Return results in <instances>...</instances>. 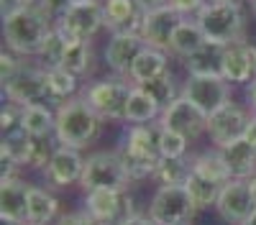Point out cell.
<instances>
[{
  "label": "cell",
  "mask_w": 256,
  "mask_h": 225,
  "mask_svg": "<svg viewBox=\"0 0 256 225\" xmlns=\"http://www.w3.org/2000/svg\"><path fill=\"white\" fill-rule=\"evenodd\" d=\"M54 28V18L41 8L36 0L26 8H18L16 13L3 18V38L6 46L20 56H38L41 46Z\"/></svg>",
  "instance_id": "cell-1"
},
{
  "label": "cell",
  "mask_w": 256,
  "mask_h": 225,
  "mask_svg": "<svg viewBox=\"0 0 256 225\" xmlns=\"http://www.w3.org/2000/svg\"><path fill=\"white\" fill-rule=\"evenodd\" d=\"M184 187H187L192 202H195V208H198V210H205V208H210V205L216 208V202H218V195H220V187H223V184L212 182V179H205V177H200V174L192 172Z\"/></svg>",
  "instance_id": "cell-30"
},
{
  "label": "cell",
  "mask_w": 256,
  "mask_h": 225,
  "mask_svg": "<svg viewBox=\"0 0 256 225\" xmlns=\"http://www.w3.org/2000/svg\"><path fill=\"white\" fill-rule=\"evenodd\" d=\"M248 120H251V115L238 105V102L228 100L223 108H218L216 113L208 115V136L216 143V149H220L230 141L244 138Z\"/></svg>",
  "instance_id": "cell-13"
},
{
  "label": "cell",
  "mask_w": 256,
  "mask_h": 225,
  "mask_svg": "<svg viewBox=\"0 0 256 225\" xmlns=\"http://www.w3.org/2000/svg\"><path fill=\"white\" fill-rule=\"evenodd\" d=\"M84 210L100 225H123L136 215L134 197L128 195V190H88Z\"/></svg>",
  "instance_id": "cell-9"
},
{
  "label": "cell",
  "mask_w": 256,
  "mask_h": 225,
  "mask_svg": "<svg viewBox=\"0 0 256 225\" xmlns=\"http://www.w3.org/2000/svg\"><path fill=\"white\" fill-rule=\"evenodd\" d=\"M230 87L233 85L223 74H190L182 87V97L195 102L205 115H210L230 100Z\"/></svg>",
  "instance_id": "cell-11"
},
{
  "label": "cell",
  "mask_w": 256,
  "mask_h": 225,
  "mask_svg": "<svg viewBox=\"0 0 256 225\" xmlns=\"http://www.w3.org/2000/svg\"><path fill=\"white\" fill-rule=\"evenodd\" d=\"M159 123H162V128L177 131V133H182L190 141H195L198 136L208 133V115L195 105V102H190L182 95L169 108H164Z\"/></svg>",
  "instance_id": "cell-14"
},
{
  "label": "cell",
  "mask_w": 256,
  "mask_h": 225,
  "mask_svg": "<svg viewBox=\"0 0 256 225\" xmlns=\"http://www.w3.org/2000/svg\"><path fill=\"white\" fill-rule=\"evenodd\" d=\"M182 15L172 8H162V10H152L144 15V23H141V38L146 41L148 46L169 51V44H172V36L177 31V26L182 23Z\"/></svg>",
  "instance_id": "cell-19"
},
{
  "label": "cell",
  "mask_w": 256,
  "mask_h": 225,
  "mask_svg": "<svg viewBox=\"0 0 256 225\" xmlns=\"http://www.w3.org/2000/svg\"><path fill=\"white\" fill-rule=\"evenodd\" d=\"M16 167H18V164L8 156V154H3V151H0V177H3V179H8V177H16Z\"/></svg>",
  "instance_id": "cell-42"
},
{
  "label": "cell",
  "mask_w": 256,
  "mask_h": 225,
  "mask_svg": "<svg viewBox=\"0 0 256 225\" xmlns=\"http://www.w3.org/2000/svg\"><path fill=\"white\" fill-rule=\"evenodd\" d=\"M59 213V202L52 192L44 187H34L28 192V225H46L56 218Z\"/></svg>",
  "instance_id": "cell-25"
},
{
  "label": "cell",
  "mask_w": 256,
  "mask_h": 225,
  "mask_svg": "<svg viewBox=\"0 0 256 225\" xmlns=\"http://www.w3.org/2000/svg\"><path fill=\"white\" fill-rule=\"evenodd\" d=\"M159 136H162L159 123H134L128 128V136L118 146V154L123 159V167L128 177H131V182L154 177L159 161H162Z\"/></svg>",
  "instance_id": "cell-2"
},
{
  "label": "cell",
  "mask_w": 256,
  "mask_h": 225,
  "mask_svg": "<svg viewBox=\"0 0 256 225\" xmlns=\"http://www.w3.org/2000/svg\"><path fill=\"white\" fill-rule=\"evenodd\" d=\"M105 28L110 33H141L144 10L136 0H105L102 3Z\"/></svg>",
  "instance_id": "cell-20"
},
{
  "label": "cell",
  "mask_w": 256,
  "mask_h": 225,
  "mask_svg": "<svg viewBox=\"0 0 256 225\" xmlns=\"http://www.w3.org/2000/svg\"><path fill=\"white\" fill-rule=\"evenodd\" d=\"M46 72V82H49V90L54 95L56 102H64L74 97L77 87H80V77H74L72 72H67L64 67H54V69H44Z\"/></svg>",
  "instance_id": "cell-33"
},
{
  "label": "cell",
  "mask_w": 256,
  "mask_h": 225,
  "mask_svg": "<svg viewBox=\"0 0 256 225\" xmlns=\"http://www.w3.org/2000/svg\"><path fill=\"white\" fill-rule=\"evenodd\" d=\"M164 108L148 95L144 87L134 85L131 97H128V108H126V120L128 123H154L156 118H162Z\"/></svg>",
  "instance_id": "cell-23"
},
{
  "label": "cell",
  "mask_w": 256,
  "mask_h": 225,
  "mask_svg": "<svg viewBox=\"0 0 256 225\" xmlns=\"http://www.w3.org/2000/svg\"><path fill=\"white\" fill-rule=\"evenodd\" d=\"M216 210H218V215L226 223L244 225L251 218V213L256 210V200L251 195L248 179H230V182H226L223 187H220Z\"/></svg>",
  "instance_id": "cell-12"
},
{
  "label": "cell",
  "mask_w": 256,
  "mask_h": 225,
  "mask_svg": "<svg viewBox=\"0 0 256 225\" xmlns=\"http://www.w3.org/2000/svg\"><path fill=\"white\" fill-rule=\"evenodd\" d=\"M64 51H67V41H64L54 28L46 38V44L41 46L38 51V59H41V69H54V67H62L64 61Z\"/></svg>",
  "instance_id": "cell-35"
},
{
  "label": "cell",
  "mask_w": 256,
  "mask_h": 225,
  "mask_svg": "<svg viewBox=\"0 0 256 225\" xmlns=\"http://www.w3.org/2000/svg\"><path fill=\"white\" fill-rule=\"evenodd\" d=\"M59 225H100L88 210L84 213H70V215H62Z\"/></svg>",
  "instance_id": "cell-40"
},
{
  "label": "cell",
  "mask_w": 256,
  "mask_h": 225,
  "mask_svg": "<svg viewBox=\"0 0 256 225\" xmlns=\"http://www.w3.org/2000/svg\"><path fill=\"white\" fill-rule=\"evenodd\" d=\"M0 151L8 154L18 167H28L31 164V151H34V136L24 126H18L16 131L3 133V146H0Z\"/></svg>",
  "instance_id": "cell-27"
},
{
  "label": "cell",
  "mask_w": 256,
  "mask_h": 225,
  "mask_svg": "<svg viewBox=\"0 0 256 225\" xmlns=\"http://www.w3.org/2000/svg\"><path fill=\"white\" fill-rule=\"evenodd\" d=\"M220 59H223V46L208 41L202 49L184 59V67L190 74H220Z\"/></svg>",
  "instance_id": "cell-29"
},
{
  "label": "cell",
  "mask_w": 256,
  "mask_h": 225,
  "mask_svg": "<svg viewBox=\"0 0 256 225\" xmlns=\"http://www.w3.org/2000/svg\"><path fill=\"white\" fill-rule=\"evenodd\" d=\"M192 172L200 174V177H205V179L218 182V184H226V182L233 179L228 164H226V159H223V154H220L218 149L198 154L195 159H192Z\"/></svg>",
  "instance_id": "cell-26"
},
{
  "label": "cell",
  "mask_w": 256,
  "mask_h": 225,
  "mask_svg": "<svg viewBox=\"0 0 256 225\" xmlns=\"http://www.w3.org/2000/svg\"><path fill=\"white\" fill-rule=\"evenodd\" d=\"M220 74L230 85H246L256 79V46L248 41H236V44L223 46L220 59Z\"/></svg>",
  "instance_id": "cell-15"
},
{
  "label": "cell",
  "mask_w": 256,
  "mask_h": 225,
  "mask_svg": "<svg viewBox=\"0 0 256 225\" xmlns=\"http://www.w3.org/2000/svg\"><path fill=\"white\" fill-rule=\"evenodd\" d=\"M208 5V0H169V8L177 10L182 18H198V13Z\"/></svg>",
  "instance_id": "cell-39"
},
{
  "label": "cell",
  "mask_w": 256,
  "mask_h": 225,
  "mask_svg": "<svg viewBox=\"0 0 256 225\" xmlns=\"http://www.w3.org/2000/svg\"><path fill=\"white\" fill-rule=\"evenodd\" d=\"M228 164L233 179H251L256 174V149L246 138H236L218 149Z\"/></svg>",
  "instance_id": "cell-21"
},
{
  "label": "cell",
  "mask_w": 256,
  "mask_h": 225,
  "mask_svg": "<svg viewBox=\"0 0 256 225\" xmlns=\"http://www.w3.org/2000/svg\"><path fill=\"white\" fill-rule=\"evenodd\" d=\"M159 126H162V123H159ZM187 146H190V138H184V136L177 133V131L162 128V136H159L162 159H182V156L187 154Z\"/></svg>",
  "instance_id": "cell-36"
},
{
  "label": "cell",
  "mask_w": 256,
  "mask_h": 225,
  "mask_svg": "<svg viewBox=\"0 0 256 225\" xmlns=\"http://www.w3.org/2000/svg\"><path fill=\"white\" fill-rule=\"evenodd\" d=\"M80 184L84 190H128L131 177H128L123 159L116 151H98L84 159V172Z\"/></svg>",
  "instance_id": "cell-7"
},
{
  "label": "cell",
  "mask_w": 256,
  "mask_h": 225,
  "mask_svg": "<svg viewBox=\"0 0 256 225\" xmlns=\"http://www.w3.org/2000/svg\"><path fill=\"white\" fill-rule=\"evenodd\" d=\"M70 3H90V0H70Z\"/></svg>",
  "instance_id": "cell-50"
},
{
  "label": "cell",
  "mask_w": 256,
  "mask_h": 225,
  "mask_svg": "<svg viewBox=\"0 0 256 225\" xmlns=\"http://www.w3.org/2000/svg\"><path fill=\"white\" fill-rule=\"evenodd\" d=\"M192 174V161L182 159H162L154 172V179L159 184H169V187H184Z\"/></svg>",
  "instance_id": "cell-32"
},
{
  "label": "cell",
  "mask_w": 256,
  "mask_h": 225,
  "mask_svg": "<svg viewBox=\"0 0 256 225\" xmlns=\"http://www.w3.org/2000/svg\"><path fill=\"white\" fill-rule=\"evenodd\" d=\"M205 44H208V38H205L202 28L198 26V20H190V18H184L182 23L177 26L174 36H172V44H169V51L177 54V56H182V59H187L190 54H195V51H198V49H202Z\"/></svg>",
  "instance_id": "cell-24"
},
{
  "label": "cell",
  "mask_w": 256,
  "mask_h": 225,
  "mask_svg": "<svg viewBox=\"0 0 256 225\" xmlns=\"http://www.w3.org/2000/svg\"><path fill=\"white\" fill-rule=\"evenodd\" d=\"M248 3H251V10H254V15H256V0H248Z\"/></svg>",
  "instance_id": "cell-49"
},
{
  "label": "cell",
  "mask_w": 256,
  "mask_h": 225,
  "mask_svg": "<svg viewBox=\"0 0 256 225\" xmlns=\"http://www.w3.org/2000/svg\"><path fill=\"white\" fill-rule=\"evenodd\" d=\"M198 26L202 28L205 38L210 44H236V41H244L246 33V13L241 3H218L212 5L208 3L200 13H198Z\"/></svg>",
  "instance_id": "cell-4"
},
{
  "label": "cell",
  "mask_w": 256,
  "mask_h": 225,
  "mask_svg": "<svg viewBox=\"0 0 256 225\" xmlns=\"http://www.w3.org/2000/svg\"><path fill=\"white\" fill-rule=\"evenodd\" d=\"M244 138L251 143V146L256 149V113L251 115V120H248V126H246V133H244Z\"/></svg>",
  "instance_id": "cell-44"
},
{
  "label": "cell",
  "mask_w": 256,
  "mask_h": 225,
  "mask_svg": "<svg viewBox=\"0 0 256 225\" xmlns=\"http://www.w3.org/2000/svg\"><path fill=\"white\" fill-rule=\"evenodd\" d=\"M100 28H105V15H102L100 0H90V3H70V8L54 20V31L67 41V44H74V41H90Z\"/></svg>",
  "instance_id": "cell-5"
},
{
  "label": "cell",
  "mask_w": 256,
  "mask_h": 225,
  "mask_svg": "<svg viewBox=\"0 0 256 225\" xmlns=\"http://www.w3.org/2000/svg\"><path fill=\"white\" fill-rule=\"evenodd\" d=\"M82 172H84V159L80 149H70V146L54 149L49 164L44 167V177L52 187H70V184L82 179Z\"/></svg>",
  "instance_id": "cell-18"
},
{
  "label": "cell",
  "mask_w": 256,
  "mask_h": 225,
  "mask_svg": "<svg viewBox=\"0 0 256 225\" xmlns=\"http://www.w3.org/2000/svg\"><path fill=\"white\" fill-rule=\"evenodd\" d=\"M123 225H156V223L148 218V215H134L131 220H126Z\"/></svg>",
  "instance_id": "cell-45"
},
{
  "label": "cell",
  "mask_w": 256,
  "mask_h": 225,
  "mask_svg": "<svg viewBox=\"0 0 256 225\" xmlns=\"http://www.w3.org/2000/svg\"><path fill=\"white\" fill-rule=\"evenodd\" d=\"M3 95L8 97V102H16L20 108L56 102L52 90H49L46 72L44 69H31V67H20V72L8 82V85H3Z\"/></svg>",
  "instance_id": "cell-10"
},
{
  "label": "cell",
  "mask_w": 256,
  "mask_h": 225,
  "mask_svg": "<svg viewBox=\"0 0 256 225\" xmlns=\"http://www.w3.org/2000/svg\"><path fill=\"white\" fill-rule=\"evenodd\" d=\"M248 105H251V110L256 113V79L248 82Z\"/></svg>",
  "instance_id": "cell-46"
},
{
  "label": "cell",
  "mask_w": 256,
  "mask_h": 225,
  "mask_svg": "<svg viewBox=\"0 0 256 225\" xmlns=\"http://www.w3.org/2000/svg\"><path fill=\"white\" fill-rule=\"evenodd\" d=\"M20 67H24V64H20V61L13 56V51L8 49H3V51H0V82H3V85H8V82L20 72Z\"/></svg>",
  "instance_id": "cell-37"
},
{
  "label": "cell",
  "mask_w": 256,
  "mask_h": 225,
  "mask_svg": "<svg viewBox=\"0 0 256 225\" xmlns=\"http://www.w3.org/2000/svg\"><path fill=\"white\" fill-rule=\"evenodd\" d=\"M36 3H38L41 8H44V10H46V13H49L54 20H56V18L64 13V10L70 8V0H36Z\"/></svg>",
  "instance_id": "cell-41"
},
{
  "label": "cell",
  "mask_w": 256,
  "mask_h": 225,
  "mask_svg": "<svg viewBox=\"0 0 256 225\" xmlns=\"http://www.w3.org/2000/svg\"><path fill=\"white\" fill-rule=\"evenodd\" d=\"M52 154H54V149L49 146V138H34V151H31V164L28 167H34V169L46 167Z\"/></svg>",
  "instance_id": "cell-38"
},
{
  "label": "cell",
  "mask_w": 256,
  "mask_h": 225,
  "mask_svg": "<svg viewBox=\"0 0 256 225\" xmlns=\"http://www.w3.org/2000/svg\"><path fill=\"white\" fill-rule=\"evenodd\" d=\"M134 82L123 79V77H110V79H100L84 90V100L90 102V108L102 118V120H126V108H128V97H131Z\"/></svg>",
  "instance_id": "cell-6"
},
{
  "label": "cell",
  "mask_w": 256,
  "mask_h": 225,
  "mask_svg": "<svg viewBox=\"0 0 256 225\" xmlns=\"http://www.w3.org/2000/svg\"><path fill=\"white\" fill-rule=\"evenodd\" d=\"M138 87H144L148 95L159 102L162 108H169V105H172V102L180 97V95H177V82H174V74H172V72H164V74L144 82V85H138Z\"/></svg>",
  "instance_id": "cell-34"
},
{
  "label": "cell",
  "mask_w": 256,
  "mask_h": 225,
  "mask_svg": "<svg viewBox=\"0 0 256 225\" xmlns=\"http://www.w3.org/2000/svg\"><path fill=\"white\" fill-rule=\"evenodd\" d=\"M24 128L34 138H49L56 128V110L49 105H28L24 108Z\"/></svg>",
  "instance_id": "cell-28"
},
{
  "label": "cell",
  "mask_w": 256,
  "mask_h": 225,
  "mask_svg": "<svg viewBox=\"0 0 256 225\" xmlns=\"http://www.w3.org/2000/svg\"><path fill=\"white\" fill-rule=\"evenodd\" d=\"M148 44L141 38V33H113V38L105 46V64L118 77H128L134 61Z\"/></svg>",
  "instance_id": "cell-17"
},
{
  "label": "cell",
  "mask_w": 256,
  "mask_h": 225,
  "mask_svg": "<svg viewBox=\"0 0 256 225\" xmlns=\"http://www.w3.org/2000/svg\"><path fill=\"white\" fill-rule=\"evenodd\" d=\"M244 225H256V210H254V213H251V218H248V220H246V223H244Z\"/></svg>",
  "instance_id": "cell-48"
},
{
  "label": "cell",
  "mask_w": 256,
  "mask_h": 225,
  "mask_svg": "<svg viewBox=\"0 0 256 225\" xmlns=\"http://www.w3.org/2000/svg\"><path fill=\"white\" fill-rule=\"evenodd\" d=\"M62 67L67 72H72L74 77H88L92 72V46H90V41H74V44H67Z\"/></svg>",
  "instance_id": "cell-31"
},
{
  "label": "cell",
  "mask_w": 256,
  "mask_h": 225,
  "mask_svg": "<svg viewBox=\"0 0 256 225\" xmlns=\"http://www.w3.org/2000/svg\"><path fill=\"white\" fill-rule=\"evenodd\" d=\"M208 3H212V5H218V3H241V0H208Z\"/></svg>",
  "instance_id": "cell-47"
},
{
  "label": "cell",
  "mask_w": 256,
  "mask_h": 225,
  "mask_svg": "<svg viewBox=\"0 0 256 225\" xmlns=\"http://www.w3.org/2000/svg\"><path fill=\"white\" fill-rule=\"evenodd\" d=\"M136 3L141 5L144 13H152V10H162L169 5V0H136Z\"/></svg>",
  "instance_id": "cell-43"
},
{
  "label": "cell",
  "mask_w": 256,
  "mask_h": 225,
  "mask_svg": "<svg viewBox=\"0 0 256 225\" xmlns=\"http://www.w3.org/2000/svg\"><path fill=\"white\" fill-rule=\"evenodd\" d=\"M198 208L192 202L187 187H169L159 184L152 202H148V218L156 225H190Z\"/></svg>",
  "instance_id": "cell-8"
},
{
  "label": "cell",
  "mask_w": 256,
  "mask_h": 225,
  "mask_svg": "<svg viewBox=\"0 0 256 225\" xmlns=\"http://www.w3.org/2000/svg\"><path fill=\"white\" fill-rule=\"evenodd\" d=\"M28 192L31 184L20 177L0 179V220L8 225L28 223Z\"/></svg>",
  "instance_id": "cell-16"
},
{
  "label": "cell",
  "mask_w": 256,
  "mask_h": 225,
  "mask_svg": "<svg viewBox=\"0 0 256 225\" xmlns=\"http://www.w3.org/2000/svg\"><path fill=\"white\" fill-rule=\"evenodd\" d=\"M169 51H162V49H154V46H146L138 59L134 61L131 72H128V79L134 82V85H144V82L154 79L164 72H169Z\"/></svg>",
  "instance_id": "cell-22"
},
{
  "label": "cell",
  "mask_w": 256,
  "mask_h": 225,
  "mask_svg": "<svg viewBox=\"0 0 256 225\" xmlns=\"http://www.w3.org/2000/svg\"><path fill=\"white\" fill-rule=\"evenodd\" d=\"M102 118L90 108L84 97H70L56 105V143L70 149H84L100 133Z\"/></svg>",
  "instance_id": "cell-3"
}]
</instances>
